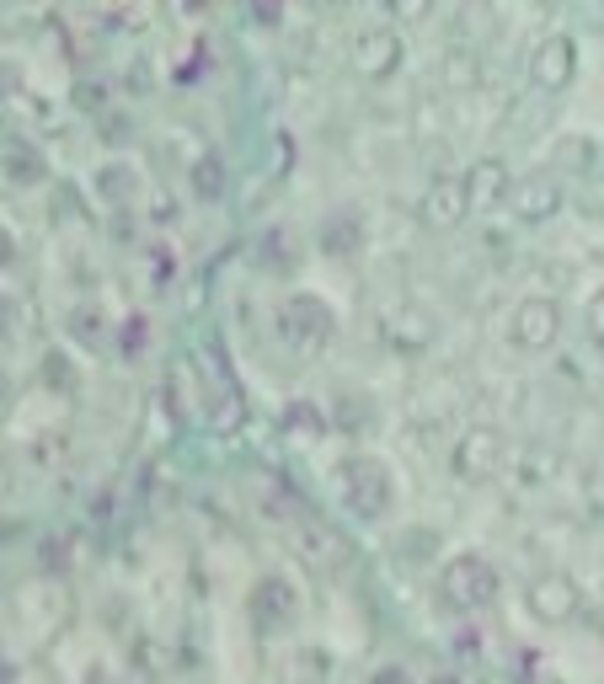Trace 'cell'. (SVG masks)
Returning <instances> with one entry per match:
<instances>
[{
  "label": "cell",
  "instance_id": "cell-2",
  "mask_svg": "<svg viewBox=\"0 0 604 684\" xmlns=\"http://www.w3.org/2000/svg\"><path fill=\"white\" fill-rule=\"evenodd\" d=\"M551 332H556V310H551L546 300H530V305H524V326H519V337L535 348V342H546Z\"/></svg>",
  "mask_w": 604,
  "mask_h": 684
},
{
  "label": "cell",
  "instance_id": "cell-3",
  "mask_svg": "<svg viewBox=\"0 0 604 684\" xmlns=\"http://www.w3.org/2000/svg\"><path fill=\"white\" fill-rule=\"evenodd\" d=\"M540 204L551 209V204H556V188H551V182H540V177H535V182H524V214H530V220H535V214H540Z\"/></svg>",
  "mask_w": 604,
  "mask_h": 684
},
{
  "label": "cell",
  "instance_id": "cell-4",
  "mask_svg": "<svg viewBox=\"0 0 604 684\" xmlns=\"http://www.w3.org/2000/svg\"><path fill=\"white\" fill-rule=\"evenodd\" d=\"M594 332H599V337H604V300H599V305H594Z\"/></svg>",
  "mask_w": 604,
  "mask_h": 684
},
{
  "label": "cell",
  "instance_id": "cell-1",
  "mask_svg": "<svg viewBox=\"0 0 604 684\" xmlns=\"http://www.w3.org/2000/svg\"><path fill=\"white\" fill-rule=\"evenodd\" d=\"M449 588H455V594H471L466 604H482V599H492V567L487 562H466V572L455 567V578H449Z\"/></svg>",
  "mask_w": 604,
  "mask_h": 684
}]
</instances>
